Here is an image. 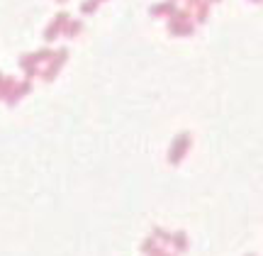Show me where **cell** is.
Masks as SVG:
<instances>
[]
</instances>
